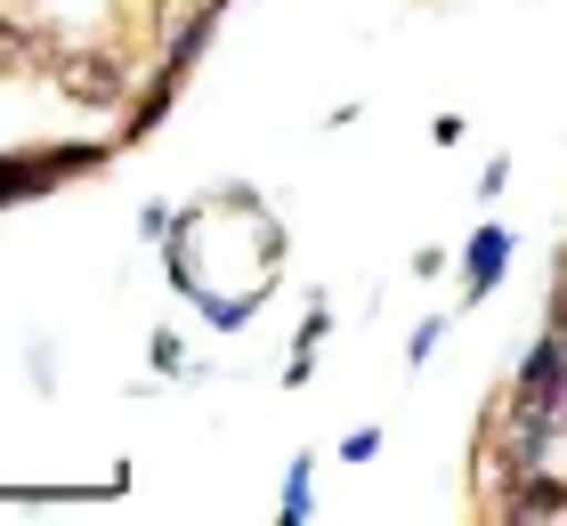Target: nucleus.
<instances>
[{
	"label": "nucleus",
	"mask_w": 567,
	"mask_h": 526,
	"mask_svg": "<svg viewBox=\"0 0 567 526\" xmlns=\"http://www.w3.org/2000/svg\"><path fill=\"white\" fill-rule=\"evenodd\" d=\"M551 405H567V332H559V324H551V332L519 357L503 413H551Z\"/></svg>",
	"instance_id": "f257e3e1"
},
{
	"label": "nucleus",
	"mask_w": 567,
	"mask_h": 526,
	"mask_svg": "<svg viewBox=\"0 0 567 526\" xmlns=\"http://www.w3.org/2000/svg\"><path fill=\"white\" fill-rule=\"evenodd\" d=\"M49 73H58V90L73 105H97V114L122 105V58H114V49H73V58H58Z\"/></svg>",
	"instance_id": "f03ea898"
},
{
	"label": "nucleus",
	"mask_w": 567,
	"mask_h": 526,
	"mask_svg": "<svg viewBox=\"0 0 567 526\" xmlns=\"http://www.w3.org/2000/svg\"><path fill=\"white\" fill-rule=\"evenodd\" d=\"M503 268H511V227L503 219L471 227V244H462V300H486L503 283Z\"/></svg>",
	"instance_id": "7ed1b4c3"
},
{
	"label": "nucleus",
	"mask_w": 567,
	"mask_h": 526,
	"mask_svg": "<svg viewBox=\"0 0 567 526\" xmlns=\"http://www.w3.org/2000/svg\"><path fill=\"white\" fill-rule=\"evenodd\" d=\"M503 518H567V470H527V478H511Z\"/></svg>",
	"instance_id": "20e7f679"
},
{
	"label": "nucleus",
	"mask_w": 567,
	"mask_h": 526,
	"mask_svg": "<svg viewBox=\"0 0 567 526\" xmlns=\"http://www.w3.org/2000/svg\"><path fill=\"white\" fill-rule=\"evenodd\" d=\"M178 90H187V73H154V82H146V97L131 105V114H122V130H114V146H138V138H154V130H163V114H171V105H178Z\"/></svg>",
	"instance_id": "39448f33"
},
{
	"label": "nucleus",
	"mask_w": 567,
	"mask_h": 526,
	"mask_svg": "<svg viewBox=\"0 0 567 526\" xmlns=\"http://www.w3.org/2000/svg\"><path fill=\"white\" fill-rule=\"evenodd\" d=\"M212 33H219V0H203V9H195V17L178 24V33H171L163 65H171V73H195V58H203V49H212Z\"/></svg>",
	"instance_id": "423d86ee"
},
{
	"label": "nucleus",
	"mask_w": 567,
	"mask_h": 526,
	"mask_svg": "<svg viewBox=\"0 0 567 526\" xmlns=\"http://www.w3.org/2000/svg\"><path fill=\"white\" fill-rule=\"evenodd\" d=\"M276 510L292 518V526H300V518H317V454H300L292 470H284V503H276Z\"/></svg>",
	"instance_id": "0eeeda50"
},
{
	"label": "nucleus",
	"mask_w": 567,
	"mask_h": 526,
	"mask_svg": "<svg viewBox=\"0 0 567 526\" xmlns=\"http://www.w3.org/2000/svg\"><path fill=\"white\" fill-rule=\"evenodd\" d=\"M41 65V33H24V24L0 17V73H33Z\"/></svg>",
	"instance_id": "6e6552de"
},
{
	"label": "nucleus",
	"mask_w": 567,
	"mask_h": 526,
	"mask_svg": "<svg viewBox=\"0 0 567 526\" xmlns=\"http://www.w3.org/2000/svg\"><path fill=\"white\" fill-rule=\"evenodd\" d=\"M437 340H446V316H422L414 340H405V364H430V357H437Z\"/></svg>",
	"instance_id": "1a4fd4ad"
},
{
	"label": "nucleus",
	"mask_w": 567,
	"mask_h": 526,
	"mask_svg": "<svg viewBox=\"0 0 567 526\" xmlns=\"http://www.w3.org/2000/svg\"><path fill=\"white\" fill-rule=\"evenodd\" d=\"M154 364H163V373H187V340H178V332H154Z\"/></svg>",
	"instance_id": "9d476101"
},
{
	"label": "nucleus",
	"mask_w": 567,
	"mask_h": 526,
	"mask_svg": "<svg viewBox=\"0 0 567 526\" xmlns=\"http://www.w3.org/2000/svg\"><path fill=\"white\" fill-rule=\"evenodd\" d=\"M381 454V430H349L341 437V462H373Z\"/></svg>",
	"instance_id": "9b49d317"
},
{
	"label": "nucleus",
	"mask_w": 567,
	"mask_h": 526,
	"mask_svg": "<svg viewBox=\"0 0 567 526\" xmlns=\"http://www.w3.org/2000/svg\"><path fill=\"white\" fill-rule=\"evenodd\" d=\"M219 9H227V0H219Z\"/></svg>",
	"instance_id": "f8f14e48"
},
{
	"label": "nucleus",
	"mask_w": 567,
	"mask_h": 526,
	"mask_svg": "<svg viewBox=\"0 0 567 526\" xmlns=\"http://www.w3.org/2000/svg\"><path fill=\"white\" fill-rule=\"evenodd\" d=\"M559 276H567V268H559Z\"/></svg>",
	"instance_id": "ddd939ff"
}]
</instances>
